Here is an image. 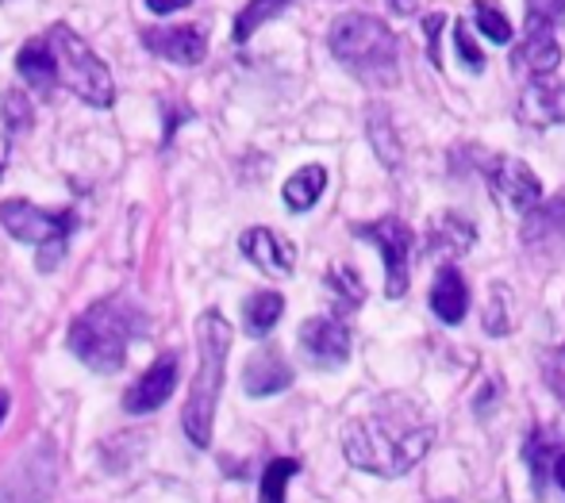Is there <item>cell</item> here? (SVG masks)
<instances>
[{"label": "cell", "instance_id": "6da1fadb", "mask_svg": "<svg viewBox=\"0 0 565 503\" xmlns=\"http://www.w3.org/2000/svg\"><path fill=\"white\" fill-rule=\"evenodd\" d=\"M431 442L435 427L427 422L424 407L408 396H381L370 411L350 419L342 430V453L350 465L385 481L412 473L427 458Z\"/></svg>", "mask_w": 565, "mask_h": 503}, {"label": "cell", "instance_id": "7a4b0ae2", "mask_svg": "<svg viewBox=\"0 0 565 503\" xmlns=\"http://www.w3.org/2000/svg\"><path fill=\"white\" fill-rule=\"evenodd\" d=\"M139 327H142V311L135 308L131 300L105 297V300L89 303V308L70 323L66 346L85 370L113 377V373L124 370L127 350L139 339Z\"/></svg>", "mask_w": 565, "mask_h": 503}, {"label": "cell", "instance_id": "3957f363", "mask_svg": "<svg viewBox=\"0 0 565 503\" xmlns=\"http://www.w3.org/2000/svg\"><path fill=\"white\" fill-rule=\"evenodd\" d=\"M196 350H201V365H196V377L189 385V400L181 407V427H185L189 442L196 450H209L212 422H216V407H220V388H224V373H227V354H231V323L216 308L196 319Z\"/></svg>", "mask_w": 565, "mask_h": 503}, {"label": "cell", "instance_id": "277c9868", "mask_svg": "<svg viewBox=\"0 0 565 503\" xmlns=\"http://www.w3.org/2000/svg\"><path fill=\"white\" fill-rule=\"evenodd\" d=\"M331 54L350 77L373 89H393L401 82V51H396V35L388 31L385 20L365 12L339 15L335 28L328 35Z\"/></svg>", "mask_w": 565, "mask_h": 503}, {"label": "cell", "instance_id": "5b68a950", "mask_svg": "<svg viewBox=\"0 0 565 503\" xmlns=\"http://www.w3.org/2000/svg\"><path fill=\"white\" fill-rule=\"evenodd\" d=\"M43 43L54 62V85L70 89L77 100L89 104V108H113L116 100L113 69L105 66V58H97V51L70 23H54L43 35Z\"/></svg>", "mask_w": 565, "mask_h": 503}, {"label": "cell", "instance_id": "8992f818", "mask_svg": "<svg viewBox=\"0 0 565 503\" xmlns=\"http://www.w3.org/2000/svg\"><path fill=\"white\" fill-rule=\"evenodd\" d=\"M0 227L23 246H35L39 250V269L51 274L62 261L70 246V231H74V212H46L35 207L31 201H4L0 204Z\"/></svg>", "mask_w": 565, "mask_h": 503}, {"label": "cell", "instance_id": "52a82bcc", "mask_svg": "<svg viewBox=\"0 0 565 503\" xmlns=\"http://www.w3.org/2000/svg\"><path fill=\"white\" fill-rule=\"evenodd\" d=\"M354 235L381 250V261H385V292L388 300H401L412 285L416 231L404 220H396V215H385V220H373V223H354Z\"/></svg>", "mask_w": 565, "mask_h": 503}, {"label": "cell", "instance_id": "ba28073f", "mask_svg": "<svg viewBox=\"0 0 565 503\" xmlns=\"http://www.w3.org/2000/svg\"><path fill=\"white\" fill-rule=\"evenodd\" d=\"M58 481V453L51 442H43L35 450L31 446L20 461H15L12 473L0 481V503H46Z\"/></svg>", "mask_w": 565, "mask_h": 503}, {"label": "cell", "instance_id": "9c48e42d", "mask_svg": "<svg viewBox=\"0 0 565 503\" xmlns=\"http://www.w3.org/2000/svg\"><path fill=\"white\" fill-rule=\"evenodd\" d=\"M300 350L316 370H342L350 362V327L339 315H312L300 323Z\"/></svg>", "mask_w": 565, "mask_h": 503}, {"label": "cell", "instance_id": "30bf717a", "mask_svg": "<svg viewBox=\"0 0 565 503\" xmlns=\"http://www.w3.org/2000/svg\"><path fill=\"white\" fill-rule=\"evenodd\" d=\"M489 185L497 193V201L504 207H515V212H531L535 204H543V181L531 173V165L523 158H497L489 165Z\"/></svg>", "mask_w": 565, "mask_h": 503}, {"label": "cell", "instance_id": "8fae6325", "mask_svg": "<svg viewBox=\"0 0 565 503\" xmlns=\"http://www.w3.org/2000/svg\"><path fill=\"white\" fill-rule=\"evenodd\" d=\"M142 46L158 58L173 62V66H201L209 58V35L201 28H147L142 31Z\"/></svg>", "mask_w": 565, "mask_h": 503}, {"label": "cell", "instance_id": "7c38bea8", "mask_svg": "<svg viewBox=\"0 0 565 503\" xmlns=\"http://www.w3.org/2000/svg\"><path fill=\"white\" fill-rule=\"evenodd\" d=\"M178 388V354H162L131 388L124 393V411L127 415H150L158 411Z\"/></svg>", "mask_w": 565, "mask_h": 503}, {"label": "cell", "instance_id": "4fadbf2b", "mask_svg": "<svg viewBox=\"0 0 565 503\" xmlns=\"http://www.w3.org/2000/svg\"><path fill=\"white\" fill-rule=\"evenodd\" d=\"M523 246L546 258H565V196L531 207L523 220Z\"/></svg>", "mask_w": 565, "mask_h": 503}, {"label": "cell", "instance_id": "5bb4252c", "mask_svg": "<svg viewBox=\"0 0 565 503\" xmlns=\"http://www.w3.org/2000/svg\"><path fill=\"white\" fill-rule=\"evenodd\" d=\"M238 250H243V258H250V266H258L269 277H292V266H297V246L269 227L243 231Z\"/></svg>", "mask_w": 565, "mask_h": 503}, {"label": "cell", "instance_id": "9a60e30c", "mask_svg": "<svg viewBox=\"0 0 565 503\" xmlns=\"http://www.w3.org/2000/svg\"><path fill=\"white\" fill-rule=\"evenodd\" d=\"M520 119L527 127H558L565 124V82L554 77H535L520 93Z\"/></svg>", "mask_w": 565, "mask_h": 503}, {"label": "cell", "instance_id": "2e32d148", "mask_svg": "<svg viewBox=\"0 0 565 503\" xmlns=\"http://www.w3.org/2000/svg\"><path fill=\"white\" fill-rule=\"evenodd\" d=\"M289 385H292V370H289V362L281 357V350L266 346V350H258V354L246 357V365H243V388H246V396L262 400V396L285 393Z\"/></svg>", "mask_w": 565, "mask_h": 503}, {"label": "cell", "instance_id": "e0dca14e", "mask_svg": "<svg viewBox=\"0 0 565 503\" xmlns=\"http://www.w3.org/2000/svg\"><path fill=\"white\" fill-rule=\"evenodd\" d=\"M515 58L535 77H551L554 69L562 66V46H558V39H554V28H546V23H527V39L520 43Z\"/></svg>", "mask_w": 565, "mask_h": 503}, {"label": "cell", "instance_id": "ac0fdd59", "mask_svg": "<svg viewBox=\"0 0 565 503\" xmlns=\"http://www.w3.org/2000/svg\"><path fill=\"white\" fill-rule=\"evenodd\" d=\"M431 311L447 327H454V323H461V319H466L469 292H466V281H461V274L454 266H443L439 277H435V285H431Z\"/></svg>", "mask_w": 565, "mask_h": 503}, {"label": "cell", "instance_id": "d6986e66", "mask_svg": "<svg viewBox=\"0 0 565 503\" xmlns=\"http://www.w3.org/2000/svg\"><path fill=\"white\" fill-rule=\"evenodd\" d=\"M15 74H20L35 93L54 89V62H51V51H46L43 35L23 43V51L15 54Z\"/></svg>", "mask_w": 565, "mask_h": 503}, {"label": "cell", "instance_id": "ffe728a7", "mask_svg": "<svg viewBox=\"0 0 565 503\" xmlns=\"http://www.w3.org/2000/svg\"><path fill=\"white\" fill-rule=\"evenodd\" d=\"M323 189H328V170L323 165H305V170H297L285 181L281 196L289 204V212H308V207L320 204Z\"/></svg>", "mask_w": 565, "mask_h": 503}, {"label": "cell", "instance_id": "44dd1931", "mask_svg": "<svg viewBox=\"0 0 565 503\" xmlns=\"http://www.w3.org/2000/svg\"><path fill=\"white\" fill-rule=\"evenodd\" d=\"M31 127V100L23 93H4L0 100V173H4L8 158H12V142L20 131Z\"/></svg>", "mask_w": 565, "mask_h": 503}, {"label": "cell", "instance_id": "7402d4cb", "mask_svg": "<svg viewBox=\"0 0 565 503\" xmlns=\"http://www.w3.org/2000/svg\"><path fill=\"white\" fill-rule=\"evenodd\" d=\"M365 135H370L373 154L381 158V165L396 170L401 165V139H396L393 119H388V111L381 104H370V111H365Z\"/></svg>", "mask_w": 565, "mask_h": 503}, {"label": "cell", "instance_id": "603a6c76", "mask_svg": "<svg viewBox=\"0 0 565 503\" xmlns=\"http://www.w3.org/2000/svg\"><path fill=\"white\" fill-rule=\"evenodd\" d=\"M323 285H328L331 292V303H335L339 315H347V311H358L365 303V281L358 277V269L350 266H331L328 277H323Z\"/></svg>", "mask_w": 565, "mask_h": 503}, {"label": "cell", "instance_id": "cb8c5ba5", "mask_svg": "<svg viewBox=\"0 0 565 503\" xmlns=\"http://www.w3.org/2000/svg\"><path fill=\"white\" fill-rule=\"evenodd\" d=\"M281 315H285L281 292H254V297L243 303L246 334H254V339H266V334L274 331L277 319H281Z\"/></svg>", "mask_w": 565, "mask_h": 503}, {"label": "cell", "instance_id": "d4e9b609", "mask_svg": "<svg viewBox=\"0 0 565 503\" xmlns=\"http://www.w3.org/2000/svg\"><path fill=\"white\" fill-rule=\"evenodd\" d=\"M473 246V227H469L461 215H443L431 227V254H443V258H458Z\"/></svg>", "mask_w": 565, "mask_h": 503}, {"label": "cell", "instance_id": "484cf974", "mask_svg": "<svg viewBox=\"0 0 565 503\" xmlns=\"http://www.w3.org/2000/svg\"><path fill=\"white\" fill-rule=\"evenodd\" d=\"M292 0H246V8L238 12L235 28H231V39H235V43H246L254 31L266 28L269 20H277Z\"/></svg>", "mask_w": 565, "mask_h": 503}, {"label": "cell", "instance_id": "4316f807", "mask_svg": "<svg viewBox=\"0 0 565 503\" xmlns=\"http://www.w3.org/2000/svg\"><path fill=\"white\" fill-rule=\"evenodd\" d=\"M300 473L297 458H274L262 473L258 484V503H285V492H289V481Z\"/></svg>", "mask_w": 565, "mask_h": 503}, {"label": "cell", "instance_id": "83f0119b", "mask_svg": "<svg viewBox=\"0 0 565 503\" xmlns=\"http://www.w3.org/2000/svg\"><path fill=\"white\" fill-rule=\"evenodd\" d=\"M473 23L484 39H492V43H500V46L512 43V20L500 12L497 0H473Z\"/></svg>", "mask_w": 565, "mask_h": 503}, {"label": "cell", "instance_id": "f1b7e54d", "mask_svg": "<svg viewBox=\"0 0 565 503\" xmlns=\"http://www.w3.org/2000/svg\"><path fill=\"white\" fill-rule=\"evenodd\" d=\"M523 458H527L531 465V481H535V496H543L546 492V477H551V458H554V446H551V435H543V430H535L527 442V450H523Z\"/></svg>", "mask_w": 565, "mask_h": 503}, {"label": "cell", "instance_id": "f546056e", "mask_svg": "<svg viewBox=\"0 0 565 503\" xmlns=\"http://www.w3.org/2000/svg\"><path fill=\"white\" fill-rule=\"evenodd\" d=\"M484 331H489L492 339L512 331V292H508V285H492L489 308H484Z\"/></svg>", "mask_w": 565, "mask_h": 503}, {"label": "cell", "instance_id": "4dcf8cb0", "mask_svg": "<svg viewBox=\"0 0 565 503\" xmlns=\"http://www.w3.org/2000/svg\"><path fill=\"white\" fill-rule=\"evenodd\" d=\"M454 46H458L461 66H466L469 74H481V69H484V51L473 43V39H469V23H458V28H454Z\"/></svg>", "mask_w": 565, "mask_h": 503}, {"label": "cell", "instance_id": "1f68e13d", "mask_svg": "<svg viewBox=\"0 0 565 503\" xmlns=\"http://www.w3.org/2000/svg\"><path fill=\"white\" fill-rule=\"evenodd\" d=\"M527 23L562 28L565 23V0H527Z\"/></svg>", "mask_w": 565, "mask_h": 503}, {"label": "cell", "instance_id": "d6a6232c", "mask_svg": "<svg viewBox=\"0 0 565 503\" xmlns=\"http://www.w3.org/2000/svg\"><path fill=\"white\" fill-rule=\"evenodd\" d=\"M543 381L551 385V393L565 404V346L551 350V354L543 357Z\"/></svg>", "mask_w": 565, "mask_h": 503}, {"label": "cell", "instance_id": "836d02e7", "mask_svg": "<svg viewBox=\"0 0 565 503\" xmlns=\"http://www.w3.org/2000/svg\"><path fill=\"white\" fill-rule=\"evenodd\" d=\"M443 20H447V15L435 12V15H427V23H424V28H427V51H431L435 66H439V28H443Z\"/></svg>", "mask_w": 565, "mask_h": 503}, {"label": "cell", "instance_id": "e575fe53", "mask_svg": "<svg viewBox=\"0 0 565 503\" xmlns=\"http://www.w3.org/2000/svg\"><path fill=\"white\" fill-rule=\"evenodd\" d=\"M193 0H147V8L154 15H173V12H181V8H189Z\"/></svg>", "mask_w": 565, "mask_h": 503}, {"label": "cell", "instance_id": "d590c367", "mask_svg": "<svg viewBox=\"0 0 565 503\" xmlns=\"http://www.w3.org/2000/svg\"><path fill=\"white\" fill-rule=\"evenodd\" d=\"M388 8H393L396 15H412L419 8V0H388Z\"/></svg>", "mask_w": 565, "mask_h": 503}, {"label": "cell", "instance_id": "8d00e7d4", "mask_svg": "<svg viewBox=\"0 0 565 503\" xmlns=\"http://www.w3.org/2000/svg\"><path fill=\"white\" fill-rule=\"evenodd\" d=\"M554 481H558V489L565 492V453L554 458Z\"/></svg>", "mask_w": 565, "mask_h": 503}, {"label": "cell", "instance_id": "74e56055", "mask_svg": "<svg viewBox=\"0 0 565 503\" xmlns=\"http://www.w3.org/2000/svg\"><path fill=\"white\" fill-rule=\"evenodd\" d=\"M4 415H8V396L0 393V422H4Z\"/></svg>", "mask_w": 565, "mask_h": 503}, {"label": "cell", "instance_id": "f35d334b", "mask_svg": "<svg viewBox=\"0 0 565 503\" xmlns=\"http://www.w3.org/2000/svg\"><path fill=\"white\" fill-rule=\"evenodd\" d=\"M435 503H454V500H435Z\"/></svg>", "mask_w": 565, "mask_h": 503}]
</instances>
